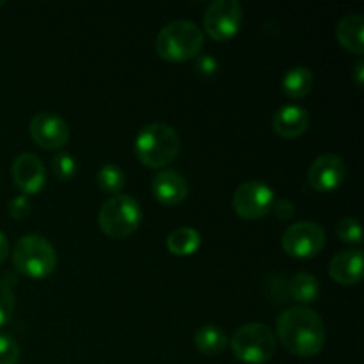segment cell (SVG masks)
Wrapping results in <instances>:
<instances>
[{
  "instance_id": "obj_1",
  "label": "cell",
  "mask_w": 364,
  "mask_h": 364,
  "mask_svg": "<svg viewBox=\"0 0 364 364\" xmlns=\"http://www.w3.org/2000/svg\"><path fill=\"white\" fill-rule=\"evenodd\" d=\"M277 338L290 354L313 358L326 345V327L322 318L308 306H295L277 316Z\"/></svg>"
},
{
  "instance_id": "obj_2",
  "label": "cell",
  "mask_w": 364,
  "mask_h": 364,
  "mask_svg": "<svg viewBox=\"0 0 364 364\" xmlns=\"http://www.w3.org/2000/svg\"><path fill=\"white\" fill-rule=\"evenodd\" d=\"M180 135L167 123H149L135 137V155L144 166L162 169L180 153Z\"/></svg>"
},
{
  "instance_id": "obj_3",
  "label": "cell",
  "mask_w": 364,
  "mask_h": 364,
  "mask_svg": "<svg viewBox=\"0 0 364 364\" xmlns=\"http://www.w3.org/2000/svg\"><path fill=\"white\" fill-rule=\"evenodd\" d=\"M205 45L201 28L191 20H174L159 32L155 41L156 53L169 63L196 59Z\"/></svg>"
},
{
  "instance_id": "obj_4",
  "label": "cell",
  "mask_w": 364,
  "mask_h": 364,
  "mask_svg": "<svg viewBox=\"0 0 364 364\" xmlns=\"http://www.w3.org/2000/svg\"><path fill=\"white\" fill-rule=\"evenodd\" d=\"M13 263L23 276L45 279L57 267L55 247L41 235H25L14 245Z\"/></svg>"
},
{
  "instance_id": "obj_5",
  "label": "cell",
  "mask_w": 364,
  "mask_h": 364,
  "mask_svg": "<svg viewBox=\"0 0 364 364\" xmlns=\"http://www.w3.org/2000/svg\"><path fill=\"white\" fill-rule=\"evenodd\" d=\"M228 343L231 345L235 358L245 364H263L270 361L277 348V340L270 327L256 322L238 327Z\"/></svg>"
},
{
  "instance_id": "obj_6",
  "label": "cell",
  "mask_w": 364,
  "mask_h": 364,
  "mask_svg": "<svg viewBox=\"0 0 364 364\" xmlns=\"http://www.w3.org/2000/svg\"><path fill=\"white\" fill-rule=\"evenodd\" d=\"M142 220L141 205L132 196L116 194L103 203L98 224L110 238H127L139 230Z\"/></svg>"
},
{
  "instance_id": "obj_7",
  "label": "cell",
  "mask_w": 364,
  "mask_h": 364,
  "mask_svg": "<svg viewBox=\"0 0 364 364\" xmlns=\"http://www.w3.org/2000/svg\"><path fill=\"white\" fill-rule=\"evenodd\" d=\"M284 252L291 258L309 259L322 252L326 245V231L318 223L313 220H301L287 228L281 238Z\"/></svg>"
},
{
  "instance_id": "obj_8",
  "label": "cell",
  "mask_w": 364,
  "mask_h": 364,
  "mask_svg": "<svg viewBox=\"0 0 364 364\" xmlns=\"http://www.w3.org/2000/svg\"><path fill=\"white\" fill-rule=\"evenodd\" d=\"M276 194L265 181H244L233 194V210L238 217L247 220L263 219L272 212Z\"/></svg>"
},
{
  "instance_id": "obj_9",
  "label": "cell",
  "mask_w": 364,
  "mask_h": 364,
  "mask_svg": "<svg viewBox=\"0 0 364 364\" xmlns=\"http://www.w3.org/2000/svg\"><path fill=\"white\" fill-rule=\"evenodd\" d=\"M244 11L237 0H215L210 4L203 16L206 34L215 41H230L240 31Z\"/></svg>"
},
{
  "instance_id": "obj_10",
  "label": "cell",
  "mask_w": 364,
  "mask_h": 364,
  "mask_svg": "<svg viewBox=\"0 0 364 364\" xmlns=\"http://www.w3.org/2000/svg\"><path fill=\"white\" fill-rule=\"evenodd\" d=\"M31 137L43 149H60L70 139V128L59 114L39 112L31 121Z\"/></svg>"
},
{
  "instance_id": "obj_11",
  "label": "cell",
  "mask_w": 364,
  "mask_h": 364,
  "mask_svg": "<svg viewBox=\"0 0 364 364\" xmlns=\"http://www.w3.org/2000/svg\"><path fill=\"white\" fill-rule=\"evenodd\" d=\"M347 178V166L341 156L334 153H323L308 171V183L318 192H333L343 185Z\"/></svg>"
},
{
  "instance_id": "obj_12",
  "label": "cell",
  "mask_w": 364,
  "mask_h": 364,
  "mask_svg": "<svg viewBox=\"0 0 364 364\" xmlns=\"http://www.w3.org/2000/svg\"><path fill=\"white\" fill-rule=\"evenodd\" d=\"M13 180L23 196L38 194L46 185V171L34 153H21L13 162Z\"/></svg>"
},
{
  "instance_id": "obj_13",
  "label": "cell",
  "mask_w": 364,
  "mask_h": 364,
  "mask_svg": "<svg viewBox=\"0 0 364 364\" xmlns=\"http://www.w3.org/2000/svg\"><path fill=\"white\" fill-rule=\"evenodd\" d=\"M151 192L160 205L176 206L187 199L188 185L187 180L178 171L166 169L159 171L151 180Z\"/></svg>"
},
{
  "instance_id": "obj_14",
  "label": "cell",
  "mask_w": 364,
  "mask_h": 364,
  "mask_svg": "<svg viewBox=\"0 0 364 364\" xmlns=\"http://www.w3.org/2000/svg\"><path fill=\"white\" fill-rule=\"evenodd\" d=\"M329 274L341 287H354L363 279V251L350 249L341 251L331 259Z\"/></svg>"
},
{
  "instance_id": "obj_15",
  "label": "cell",
  "mask_w": 364,
  "mask_h": 364,
  "mask_svg": "<svg viewBox=\"0 0 364 364\" xmlns=\"http://www.w3.org/2000/svg\"><path fill=\"white\" fill-rule=\"evenodd\" d=\"M272 127L283 139L301 137L309 128V112L301 105H284L274 114Z\"/></svg>"
},
{
  "instance_id": "obj_16",
  "label": "cell",
  "mask_w": 364,
  "mask_h": 364,
  "mask_svg": "<svg viewBox=\"0 0 364 364\" xmlns=\"http://www.w3.org/2000/svg\"><path fill=\"white\" fill-rule=\"evenodd\" d=\"M336 38L340 45L355 55L364 53V18L363 14L352 13L340 20L336 27Z\"/></svg>"
},
{
  "instance_id": "obj_17",
  "label": "cell",
  "mask_w": 364,
  "mask_h": 364,
  "mask_svg": "<svg viewBox=\"0 0 364 364\" xmlns=\"http://www.w3.org/2000/svg\"><path fill=\"white\" fill-rule=\"evenodd\" d=\"M281 84H283V91L288 98L301 100L311 92L315 78H313V73L309 68L297 66L291 68V70H288L287 73H284Z\"/></svg>"
},
{
  "instance_id": "obj_18",
  "label": "cell",
  "mask_w": 364,
  "mask_h": 364,
  "mask_svg": "<svg viewBox=\"0 0 364 364\" xmlns=\"http://www.w3.org/2000/svg\"><path fill=\"white\" fill-rule=\"evenodd\" d=\"M288 295L301 304H313L320 295V284L313 274L299 272L288 281Z\"/></svg>"
},
{
  "instance_id": "obj_19",
  "label": "cell",
  "mask_w": 364,
  "mask_h": 364,
  "mask_svg": "<svg viewBox=\"0 0 364 364\" xmlns=\"http://www.w3.org/2000/svg\"><path fill=\"white\" fill-rule=\"evenodd\" d=\"M194 345L203 355H219L228 347V336L220 327L203 326L194 334Z\"/></svg>"
},
{
  "instance_id": "obj_20",
  "label": "cell",
  "mask_w": 364,
  "mask_h": 364,
  "mask_svg": "<svg viewBox=\"0 0 364 364\" xmlns=\"http://www.w3.org/2000/svg\"><path fill=\"white\" fill-rule=\"evenodd\" d=\"M201 245V235L194 228H176L174 231H171V235L167 237V249L173 252L174 256H191Z\"/></svg>"
},
{
  "instance_id": "obj_21",
  "label": "cell",
  "mask_w": 364,
  "mask_h": 364,
  "mask_svg": "<svg viewBox=\"0 0 364 364\" xmlns=\"http://www.w3.org/2000/svg\"><path fill=\"white\" fill-rule=\"evenodd\" d=\"M96 183L100 185L103 192H109V194H121L124 183H127V176H124L123 169L119 166H114V164H105L103 167H100L98 174H96Z\"/></svg>"
},
{
  "instance_id": "obj_22",
  "label": "cell",
  "mask_w": 364,
  "mask_h": 364,
  "mask_svg": "<svg viewBox=\"0 0 364 364\" xmlns=\"http://www.w3.org/2000/svg\"><path fill=\"white\" fill-rule=\"evenodd\" d=\"M336 235L341 242H345V244H363L361 224L355 219H352V217H345V219H341L340 223L336 224Z\"/></svg>"
},
{
  "instance_id": "obj_23",
  "label": "cell",
  "mask_w": 364,
  "mask_h": 364,
  "mask_svg": "<svg viewBox=\"0 0 364 364\" xmlns=\"http://www.w3.org/2000/svg\"><path fill=\"white\" fill-rule=\"evenodd\" d=\"M52 171L59 180L68 181L73 180L75 174H77V162H75L73 156L70 153H57L52 160Z\"/></svg>"
},
{
  "instance_id": "obj_24",
  "label": "cell",
  "mask_w": 364,
  "mask_h": 364,
  "mask_svg": "<svg viewBox=\"0 0 364 364\" xmlns=\"http://www.w3.org/2000/svg\"><path fill=\"white\" fill-rule=\"evenodd\" d=\"M14 304H16V299H14L13 290L6 281L0 279V327H4L11 320Z\"/></svg>"
},
{
  "instance_id": "obj_25",
  "label": "cell",
  "mask_w": 364,
  "mask_h": 364,
  "mask_svg": "<svg viewBox=\"0 0 364 364\" xmlns=\"http://www.w3.org/2000/svg\"><path fill=\"white\" fill-rule=\"evenodd\" d=\"M20 361V345L11 334H0V364H16Z\"/></svg>"
},
{
  "instance_id": "obj_26",
  "label": "cell",
  "mask_w": 364,
  "mask_h": 364,
  "mask_svg": "<svg viewBox=\"0 0 364 364\" xmlns=\"http://www.w3.org/2000/svg\"><path fill=\"white\" fill-rule=\"evenodd\" d=\"M32 205H31V199L28 196H16V198L11 199L9 203V217L14 220H23L27 219L28 213H31Z\"/></svg>"
},
{
  "instance_id": "obj_27",
  "label": "cell",
  "mask_w": 364,
  "mask_h": 364,
  "mask_svg": "<svg viewBox=\"0 0 364 364\" xmlns=\"http://www.w3.org/2000/svg\"><path fill=\"white\" fill-rule=\"evenodd\" d=\"M196 68H198V71L203 77H213L217 73L219 64H217L213 55H198L196 57Z\"/></svg>"
},
{
  "instance_id": "obj_28",
  "label": "cell",
  "mask_w": 364,
  "mask_h": 364,
  "mask_svg": "<svg viewBox=\"0 0 364 364\" xmlns=\"http://www.w3.org/2000/svg\"><path fill=\"white\" fill-rule=\"evenodd\" d=\"M272 210L279 220H288L295 213V206L288 199H279V201L274 203Z\"/></svg>"
},
{
  "instance_id": "obj_29",
  "label": "cell",
  "mask_w": 364,
  "mask_h": 364,
  "mask_svg": "<svg viewBox=\"0 0 364 364\" xmlns=\"http://www.w3.org/2000/svg\"><path fill=\"white\" fill-rule=\"evenodd\" d=\"M7 256H9V242H7L6 235L0 231V263L6 262Z\"/></svg>"
},
{
  "instance_id": "obj_30",
  "label": "cell",
  "mask_w": 364,
  "mask_h": 364,
  "mask_svg": "<svg viewBox=\"0 0 364 364\" xmlns=\"http://www.w3.org/2000/svg\"><path fill=\"white\" fill-rule=\"evenodd\" d=\"M354 78H355V84H358L359 87H363V82H364V63L363 60H359V63L355 64Z\"/></svg>"
},
{
  "instance_id": "obj_31",
  "label": "cell",
  "mask_w": 364,
  "mask_h": 364,
  "mask_svg": "<svg viewBox=\"0 0 364 364\" xmlns=\"http://www.w3.org/2000/svg\"><path fill=\"white\" fill-rule=\"evenodd\" d=\"M2 4H4V2H0V6H2Z\"/></svg>"
}]
</instances>
